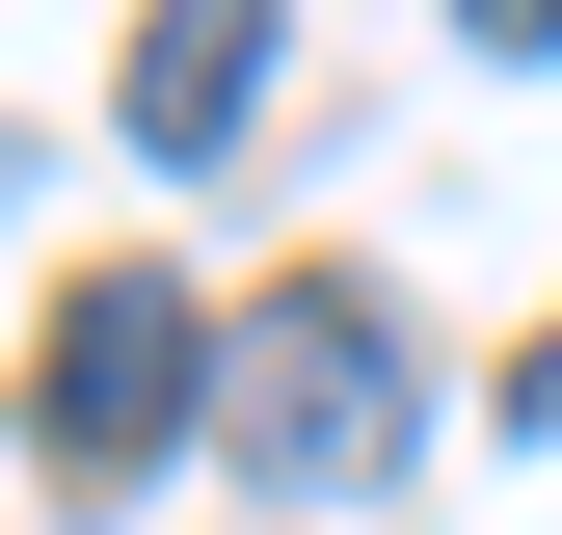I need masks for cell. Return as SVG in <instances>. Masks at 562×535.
<instances>
[{
    "mask_svg": "<svg viewBox=\"0 0 562 535\" xmlns=\"http://www.w3.org/2000/svg\"><path fill=\"white\" fill-rule=\"evenodd\" d=\"M456 27H482V54H562V0H456Z\"/></svg>",
    "mask_w": 562,
    "mask_h": 535,
    "instance_id": "5",
    "label": "cell"
},
{
    "mask_svg": "<svg viewBox=\"0 0 562 535\" xmlns=\"http://www.w3.org/2000/svg\"><path fill=\"white\" fill-rule=\"evenodd\" d=\"M268 107V0H134V161H215Z\"/></svg>",
    "mask_w": 562,
    "mask_h": 535,
    "instance_id": "3",
    "label": "cell"
},
{
    "mask_svg": "<svg viewBox=\"0 0 562 535\" xmlns=\"http://www.w3.org/2000/svg\"><path fill=\"white\" fill-rule=\"evenodd\" d=\"M188 429H215V321H188L161 268H81V295L27 321V455L54 482H161Z\"/></svg>",
    "mask_w": 562,
    "mask_h": 535,
    "instance_id": "2",
    "label": "cell"
},
{
    "mask_svg": "<svg viewBox=\"0 0 562 535\" xmlns=\"http://www.w3.org/2000/svg\"><path fill=\"white\" fill-rule=\"evenodd\" d=\"M402 429H429V349H402V295H348V268H295V295L215 321V455L268 509H375Z\"/></svg>",
    "mask_w": 562,
    "mask_h": 535,
    "instance_id": "1",
    "label": "cell"
},
{
    "mask_svg": "<svg viewBox=\"0 0 562 535\" xmlns=\"http://www.w3.org/2000/svg\"><path fill=\"white\" fill-rule=\"evenodd\" d=\"M509 429H536V455H562V321H536V349H509Z\"/></svg>",
    "mask_w": 562,
    "mask_h": 535,
    "instance_id": "4",
    "label": "cell"
}]
</instances>
